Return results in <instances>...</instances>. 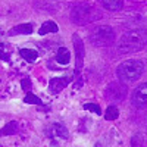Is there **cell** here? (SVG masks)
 I'll list each match as a JSON object with an SVG mask.
<instances>
[{"label": "cell", "mask_w": 147, "mask_h": 147, "mask_svg": "<svg viewBox=\"0 0 147 147\" xmlns=\"http://www.w3.org/2000/svg\"><path fill=\"white\" fill-rule=\"evenodd\" d=\"M147 44V31L144 28L129 30L121 37L118 43L119 53H134L138 52Z\"/></svg>", "instance_id": "cell-1"}, {"label": "cell", "mask_w": 147, "mask_h": 147, "mask_svg": "<svg viewBox=\"0 0 147 147\" xmlns=\"http://www.w3.org/2000/svg\"><path fill=\"white\" fill-rule=\"evenodd\" d=\"M102 18V12L94 5H90L87 2L77 3L71 9V21L78 24V25H87L97 19Z\"/></svg>", "instance_id": "cell-2"}, {"label": "cell", "mask_w": 147, "mask_h": 147, "mask_svg": "<svg viewBox=\"0 0 147 147\" xmlns=\"http://www.w3.org/2000/svg\"><path fill=\"white\" fill-rule=\"evenodd\" d=\"M144 71V63L141 60H127V62L121 63L116 69V74H118V78L122 81V82H134L137 81L141 74Z\"/></svg>", "instance_id": "cell-3"}, {"label": "cell", "mask_w": 147, "mask_h": 147, "mask_svg": "<svg viewBox=\"0 0 147 147\" xmlns=\"http://www.w3.org/2000/svg\"><path fill=\"white\" fill-rule=\"evenodd\" d=\"M116 38L115 30L109 25H99L90 31V43L96 47H107Z\"/></svg>", "instance_id": "cell-4"}, {"label": "cell", "mask_w": 147, "mask_h": 147, "mask_svg": "<svg viewBox=\"0 0 147 147\" xmlns=\"http://www.w3.org/2000/svg\"><path fill=\"white\" fill-rule=\"evenodd\" d=\"M128 94V88L125 82L122 81H115L110 82L106 88V97L110 102H122Z\"/></svg>", "instance_id": "cell-5"}, {"label": "cell", "mask_w": 147, "mask_h": 147, "mask_svg": "<svg viewBox=\"0 0 147 147\" xmlns=\"http://www.w3.org/2000/svg\"><path fill=\"white\" fill-rule=\"evenodd\" d=\"M46 136L50 138L53 143H60L62 140H66L68 138V129L65 125L62 124H52L46 129Z\"/></svg>", "instance_id": "cell-6"}, {"label": "cell", "mask_w": 147, "mask_h": 147, "mask_svg": "<svg viewBox=\"0 0 147 147\" xmlns=\"http://www.w3.org/2000/svg\"><path fill=\"white\" fill-rule=\"evenodd\" d=\"M131 102L136 107H144L147 105V82H143L132 91Z\"/></svg>", "instance_id": "cell-7"}, {"label": "cell", "mask_w": 147, "mask_h": 147, "mask_svg": "<svg viewBox=\"0 0 147 147\" xmlns=\"http://www.w3.org/2000/svg\"><path fill=\"white\" fill-rule=\"evenodd\" d=\"M74 46L77 49V71H78L81 68L82 59H84V46H82V41L78 38V35L74 37Z\"/></svg>", "instance_id": "cell-8"}, {"label": "cell", "mask_w": 147, "mask_h": 147, "mask_svg": "<svg viewBox=\"0 0 147 147\" xmlns=\"http://www.w3.org/2000/svg\"><path fill=\"white\" fill-rule=\"evenodd\" d=\"M66 85H68L66 78H52L50 80V91L52 93H59V91H62Z\"/></svg>", "instance_id": "cell-9"}, {"label": "cell", "mask_w": 147, "mask_h": 147, "mask_svg": "<svg viewBox=\"0 0 147 147\" xmlns=\"http://www.w3.org/2000/svg\"><path fill=\"white\" fill-rule=\"evenodd\" d=\"M100 3L105 9L110 10V12H116L119 9H122L124 6V0H100Z\"/></svg>", "instance_id": "cell-10"}, {"label": "cell", "mask_w": 147, "mask_h": 147, "mask_svg": "<svg viewBox=\"0 0 147 147\" xmlns=\"http://www.w3.org/2000/svg\"><path fill=\"white\" fill-rule=\"evenodd\" d=\"M56 60H57V63H60V65H68L69 60H71V53H69L68 49L60 47L57 50V53H56Z\"/></svg>", "instance_id": "cell-11"}, {"label": "cell", "mask_w": 147, "mask_h": 147, "mask_svg": "<svg viewBox=\"0 0 147 147\" xmlns=\"http://www.w3.org/2000/svg\"><path fill=\"white\" fill-rule=\"evenodd\" d=\"M32 25L31 24H21V25H16L15 28H12L9 31L10 35H16V34H31L32 32Z\"/></svg>", "instance_id": "cell-12"}, {"label": "cell", "mask_w": 147, "mask_h": 147, "mask_svg": "<svg viewBox=\"0 0 147 147\" xmlns=\"http://www.w3.org/2000/svg\"><path fill=\"white\" fill-rule=\"evenodd\" d=\"M59 31V27L56 25V22H53V21H47V22H44L43 24V27L40 28V35H44V34H47V32H57Z\"/></svg>", "instance_id": "cell-13"}, {"label": "cell", "mask_w": 147, "mask_h": 147, "mask_svg": "<svg viewBox=\"0 0 147 147\" xmlns=\"http://www.w3.org/2000/svg\"><path fill=\"white\" fill-rule=\"evenodd\" d=\"M21 56L27 60V62H35V59L38 57V53L31 49H22L21 50Z\"/></svg>", "instance_id": "cell-14"}, {"label": "cell", "mask_w": 147, "mask_h": 147, "mask_svg": "<svg viewBox=\"0 0 147 147\" xmlns=\"http://www.w3.org/2000/svg\"><path fill=\"white\" fill-rule=\"evenodd\" d=\"M106 119L107 121H115V119H118V116H119V110H118V107L116 106H109L107 109H106Z\"/></svg>", "instance_id": "cell-15"}, {"label": "cell", "mask_w": 147, "mask_h": 147, "mask_svg": "<svg viewBox=\"0 0 147 147\" xmlns=\"http://www.w3.org/2000/svg\"><path fill=\"white\" fill-rule=\"evenodd\" d=\"M24 102L30 103V105H41V100L35 94H32V93H28L25 97H24Z\"/></svg>", "instance_id": "cell-16"}, {"label": "cell", "mask_w": 147, "mask_h": 147, "mask_svg": "<svg viewBox=\"0 0 147 147\" xmlns=\"http://www.w3.org/2000/svg\"><path fill=\"white\" fill-rule=\"evenodd\" d=\"M16 132V122H9V124L2 129L3 136H7V134H15Z\"/></svg>", "instance_id": "cell-17"}, {"label": "cell", "mask_w": 147, "mask_h": 147, "mask_svg": "<svg viewBox=\"0 0 147 147\" xmlns=\"http://www.w3.org/2000/svg\"><path fill=\"white\" fill-rule=\"evenodd\" d=\"M84 107H85V109H88V110H91V112H96L97 115H100V113H102V110H100V106H99V105H94V103H85Z\"/></svg>", "instance_id": "cell-18"}, {"label": "cell", "mask_w": 147, "mask_h": 147, "mask_svg": "<svg viewBox=\"0 0 147 147\" xmlns=\"http://www.w3.org/2000/svg\"><path fill=\"white\" fill-rule=\"evenodd\" d=\"M132 147H143V137L141 134H136L132 137Z\"/></svg>", "instance_id": "cell-19"}, {"label": "cell", "mask_w": 147, "mask_h": 147, "mask_svg": "<svg viewBox=\"0 0 147 147\" xmlns=\"http://www.w3.org/2000/svg\"><path fill=\"white\" fill-rule=\"evenodd\" d=\"M0 59H3V60H6V62H7V60H9V53H5L2 47H0Z\"/></svg>", "instance_id": "cell-20"}, {"label": "cell", "mask_w": 147, "mask_h": 147, "mask_svg": "<svg viewBox=\"0 0 147 147\" xmlns=\"http://www.w3.org/2000/svg\"><path fill=\"white\" fill-rule=\"evenodd\" d=\"M25 87V88H28L30 87V81L28 80H25V81H22V88Z\"/></svg>", "instance_id": "cell-21"}]
</instances>
